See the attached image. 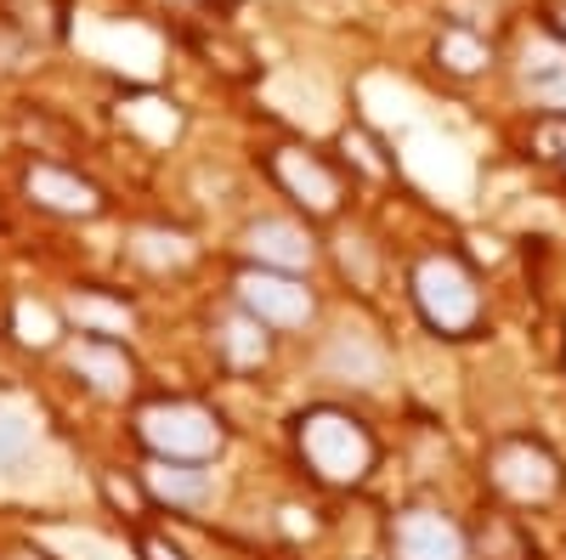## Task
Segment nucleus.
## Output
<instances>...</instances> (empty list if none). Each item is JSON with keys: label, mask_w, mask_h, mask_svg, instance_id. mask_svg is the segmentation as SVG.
I'll use <instances>...</instances> for the list:
<instances>
[{"label": "nucleus", "mask_w": 566, "mask_h": 560, "mask_svg": "<svg viewBox=\"0 0 566 560\" xmlns=\"http://www.w3.org/2000/svg\"><path fill=\"white\" fill-rule=\"evenodd\" d=\"M69 362H74L80 380H91L103 397H125L130 380H136V373H130V357H125L119 346H108V340H80Z\"/></svg>", "instance_id": "9b49d317"}, {"label": "nucleus", "mask_w": 566, "mask_h": 560, "mask_svg": "<svg viewBox=\"0 0 566 560\" xmlns=\"http://www.w3.org/2000/svg\"><path fill=\"white\" fill-rule=\"evenodd\" d=\"M301 453L306 464L323 476V482H335V487H352L374 471V436L363 419L340 413V408H312L301 419Z\"/></svg>", "instance_id": "f257e3e1"}, {"label": "nucleus", "mask_w": 566, "mask_h": 560, "mask_svg": "<svg viewBox=\"0 0 566 560\" xmlns=\"http://www.w3.org/2000/svg\"><path fill=\"white\" fill-rule=\"evenodd\" d=\"M29 442H34L29 413H18V408L0 402V464H18V458L29 453Z\"/></svg>", "instance_id": "a211bd4d"}, {"label": "nucleus", "mask_w": 566, "mask_h": 560, "mask_svg": "<svg viewBox=\"0 0 566 560\" xmlns=\"http://www.w3.org/2000/svg\"><path fill=\"white\" fill-rule=\"evenodd\" d=\"M413 306L437 335H470L482 323V289L453 255H424L413 266Z\"/></svg>", "instance_id": "f03ea898"}, {"label": "nucleus", "mask_w": 566, "mask_h": 560, "mask_svg": "<svg viewBox=\"0 0 566 560\" xmlns=\"http://www.w3.org/2000/svg\"><path fill=\"white\" fill-rule=\"evenodd\" d=\"M391 554L397 560H470L464 532L442 516V509H402L391 527Z\"/></svg>", "instance_id": "423d86ee"}, {"label": "nucleus", "mask_w": 566, "mask_h": 560, "mask_svg": "<svg viewBox=\"0 0 566 560\" xmlns=\"http://www.w3.org/2000/svg\"><path fill=\"white\" fill-rule=\"evenodd\" d=\"M261 329H266L261 317H232V323H227V335H221L227 357H232V362H244V368H250V362H266V335H261Z\"/></svg>", "instance_id": "2eb2a0df"}, {"label": "nucleus", "mask_w": 566, "mask_h": 560, "mask_svg": "<svg viewBox=\"0 0 566 560\" xmlns=\"http://www.w3.org/2000/svg\"><path fill=\"white\" fill-rule=\"evenodd\" d=\"M283 527H290V532H312V521L301 516V509H283Z\"/></svg>", "instance_id": "b1692460"}, {"label": "nucleus", "mask_w": 566, "mask_h": 560, "mask_svg": "<svg viewBox=\"0 0 566 560\" xmlns=\"http://www.w3.org/2000/svg\"><path fill=\"white\" fill-rule=\"evenodd\" d=\"M136 261L148 266H187L193 261V244L181 232H136Z\"/></svg>", "instance_id": "dca6fc26"}, {"label": "nucleus", "mask_w": 566, "mask_h": 560, "mask_svg": "<svg viewBox=\"0 0 566 560\" xmlns=\"http://www.w3.org/2000/svg\"><path fill=\"white\" fill-rule=\"evenodd\" d=\"M239 300L250 317H261L266 329H301V323L312 317V295L306 284H295L290 272H244L239 277Z\"/></svg>", "instance_id": "39448f33"}, {"label": "nucleus", "mask_w": 566, "mask_h": 560, "mask_svg": "<svg viewBox=\"0 0 566 560\" xmlns=\"http://www.w3.org/2000/svg\"><path fill=\"white\" fill-rule=\"evenodd\" d=\"M533 154H538L549 170L566 176V114H538V125H533Z\"/></svg>", "instance_id": "f3484780"}, {"label": "nucleus", "mask_w": 566, "mask_h": 560, "mask_svg": "<svg viewBox=\"0 0 566 560\" xmlns=\"http://www.w3.org/2000/svg\"><path fill=\"white\" fill-rule=\"evenodd\" d=\"M136 560H187V554H181L170 538H154V532H148V538H136Z\"/></svg>", "instance_id": "4be33fe9"}, {"label": "nucleus", "mask_w": 566, "mask_h": 560, "mask_svg": "<svg viewBox=\"0 0 566 560\" xmlns=\"http://www.w3.org/2000/svg\"><path fill=\"white\" fill-rule=\"evenodd\" d=\"M18 340L23 346H52L57 340V317L34 306V300H18Z\"/></svg>", "instance_id": "6ab92c4d"}, {"label": "nucleus", "mask_w": 566, "mask_h": 560, "mask_svg": "<svg viewBox=\"0 0 566 560\" xmlns=\"http://www.w3.org/2000/svg\"><path fill=\"white\" fill-rule=\"evenodd\" d=\"M488 482L510 498V504H549L566 482L560 458L533 442V436H504L493 453H488Z\"/></svg>", "instance_id": "20e7f679"}, {"label": "nucleus", "mask_w": 566, "mask_h": 560, "mask_svg": "<svg viewBox=\"0 0 566 560\" xmlns=\"http://www.w3.org/2000/svg\"><path fill=\"white\" fill-rule=\"evenodd\" d=\"M522 91L544 114H566V40L538 34L522 45Z\"/></svg>", "instance_id": "6e6552de"}, {"label": "nucleus", "mask_w": 566, "mask_h": 560, "mask_svg": "<svg viewBox=\"0 0 566 560\" xmlns=\"http://www.w3.org/2000/svg\"><path fill=\"white\" fill-rule=\"evenodd\" d=\"M244 244H250V255L261 266H277V272H295V266L312 261V239L295 221H255Z\"/></svg>", "instance_id": "9d476101"}, {"label": "nucleus", "mask_w": 566, "mask_h": 560, "mask_svg": "<svg viewBox=\"0 0 566 560\" xmlns=\"http://www.w3.org/2000/svg\"><path fill=\"white\" fill-rule=\"evenodd\" d=\"M549 34L566 40V0H555V7H549Z\"/></svg>", "instance_id": "5701e85b"}, {"label": "nucleus", "mask_w": 566, "mask_h": 560, "mask_svg": "<svg viewBox=\"0 0 566 560\" xmlns=\"http://www.w3.org/2000/svg\"><path fill=\"white\" fill-rule=\"evenodd\" d=\"M85 323H103V329H130V311L125 306H103V300H80L74 306Z\"/></svg>", "instance_id": "aec40b11"}, {"label": "nucleus", "mask_w": 566, "mask_h": 560, "mask_svg": "<svg viewBox=\"0 0 566 560\" xmlns=\"http://www.w3.org/2000/svg\"><path fill=\"white\" fill-rule=\"evenodd\" d=\"M560 362H566V346H560Z\"/></svg>", "instance_id": "a878e982"}, {"label": "nucleus", "mask_w": 566, "mask_h": 560, "mask_svg": "<svg viewBox=\"0 0 566 560\" xmlns=\"http://www.w3.org/2000/svg\"><path fill=\"white\" fill-rule=\"evenodd\" d=\"M136 436L148 442L154 458H170V464H205L221 453V419L199 402H154L136 413Z\"/></svg>", "instance_id": "7ed1b4c3"}, {"label": "nucleus", "mask_w": 566, "mask_h": 560, "mask_svg": "<svg viewBox=\"0 0 566 560\" xmlns=\"http://www.w3.org/2000/svg\"><path fill=\"white\" fill-rule=\"evenodd\" d=\"M272 176H277L283 193H290L295 204H306L312 215H335V210H340V176L328 170L317 154L277 148V154H272Z\"/></svg>", "instance_id": "0eeeda50"}, {"label": "nucleus", "mask_w": 566, "mask_h": 560, "mask_svg": "<svg viewBox=\"0 0 566 560\" xmlns=\"http://www.w3.org/2000/svg\"><path fill=\"white\" fill-rule=\"evenodd\" d=\"M328 373H340V380H357V385H380L386 380V351L374 346L368 335H340L328 346Z\"/></svg>", "instance_id": "f8f14e48"}, {"label": "nucleus", "mask_w": 566, "mask_h": 560, "mask_svg": "<svg viewBox=\"0 0 566 560\" xmlns=\"http://www.w3.org/2000/svg\"><path fill=\"white\" fill-rule=\"evenodd\" d=\"M210 471L199 464H170V458H154L148 464V493L165 498V504H205L210 498Z\"/></svg>", "instance_id": "ddd939ff"}, {"label": "nucleus", "mask_w": 566, "mask_h": 560, "mask_svg": "<svg viewBox=\"0 0 566 560\" xmlns=\"http://www.w3.org/2000/svg\"><path fill=\"white\" fill-rule=\"evenodd\" d=\"M437 63L459 80H476L482 68H493V45L476 34V29H442L437 40Z\"/></svg>", "instance_id": "4468645a"}, {"label": "nucleus", "mask_w": 566, "mask_h": 560, "mask_svg": "<svg viewBox=\"0 0 566 560\" xmlns=\"http://www.w3.org/2000/svg\"><path fill=\"white\" fill-rule=\"evenodd\" d=\"M29 193H34V204L57 210V215H97V210H103L97 187L80 181V176H69V170H57V165H34V170H29Z\"/></svg>", "instance_id": "1a4fd4ad"}, {"label": "nucleus", "mask_w": 566, "mask_h": 560, "mask_svg": "<svg viewBox=\"0 0 566 560\" xmlns=\"http://www.w3.org/2000/svg\"><path fill=\"white\" fill-rule=\"evenodd\" d=\"M346 154H357V159H363V165H368L374 176H386V170H391V165L380 159V148H374L368 136H357V130H346Z\"/></svg>", "instance_id": "412c9836"}, {"label": "nucleus", "mask_w": 566, "mask_h": 560, "mask_svg": "<svg viewBox=\"0 0 566 560\" xmlns=\"http://www.w3.org/2000/svg\"><path fill=\"white\" fill-rule=\"evenodd\" d=\"M7 560H45V554H40V549H12Z\"/></svg>", "instance_id": "393cba45"}]
</instances>
